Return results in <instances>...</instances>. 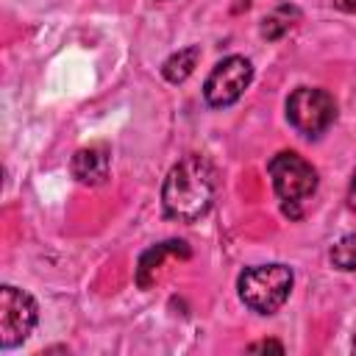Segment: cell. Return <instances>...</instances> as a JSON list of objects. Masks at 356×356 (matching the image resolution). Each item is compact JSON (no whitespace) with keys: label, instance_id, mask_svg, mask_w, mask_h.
I'll return each instance as SVG.
<instances>
[{"label":"cell","instance_id":"obj_2","mask_svg":"<svg viewBox=\"0 0 356 356\" xmlns=\"http://www.w3.org/2000/svg\"><path fill=\"white\" fill-rule=\"evenodd\" d=\"M292 270L286 264H256L242 270L236 289H239V300L259 312V314H273L278 312L289 292H292Z\"/></svg>","mask_w":356,"mask_h":356},{"label":"cell","instance_id":"obj_7","mask_svg":"<svg viewBox=\"0 0 356 356\" xmlns=\"http://www.w3.org/2000/svg\"><path fill=\"white\" fill-rule=\"evenodd\" d=\"M108 167H111V153L106 145H89L75 150L72 156V178L83 186H100L108 178Z\"/></svg>","mask_w":356,"mask_h":356},{"label":"cell","instance_id":"obj_10","mask_svg":"<svg viewBox=\"0 0 356 356\" xmlns=\"http://www.w3.org/2000/svg\"><path fill=\"white\" fill-rule=\"evenodd\" d=\"M298 17H300V11L295 6H278L273 14H267L261 19V36L270 39V42L281 39L292 28V19H298Z\"/></svg>","mask_w":356,"mask_h":356},{"label":"cell","instance_id":"obj_8","mask_svg":"<svg viewBox=\"0 0 356 356\" xmlns=\"http://www.w3.org/2000/svg\"><path fill=\"white\" fill-rule=\"evenodd\" d=\"M167 253H178L181 259H189V248H186V242H181V239H170V242L153 245L150 250H145V253L139 256V267H136V284H139L142 289H147V286L153 284L156 270L161 267V261H164V256H167Z\"/></svg>","mask_w":356,"mask_h":356},{"label":"cell","instance_id":"obj_3","mask_svg":"<svg viewBox=\"0 0 356 356\" xmlns=\"http://www.w3.org/2000/svg\"><path fill=\"white\" fill-rule=\"evenodd\" d=\"M337 117V103L325 89L314 86H298L286 97V120L289 125L303 136H320L328 131V125Z\"/></svg>","mask_w":356,"mask_h":356},{"label":"cell","instance_id":"obj_4","mask_svg":"<svg viewBox=\"0 0 356 356\" xmlns=\"http://www.w3.org/2000/svg\"><path fill=\"white\" fill-rule=\"evenodd\" d=\"M267 172L273 178V189L281 203H303L317 189V170L298 153L281 150L270 159Z\"/></svg>","mask_w":356,"mask_h":356},{"label":"cell","instance_id":"obj_9","mask_svg":"<svg viewBox=\"0 0 356 356\" xmlns=\"http://www.w3.org/2000/svg\"><path fill=\"white\" fill-rule=\"evenodd\" d=\"M197 61H200V47H197V44H189V47L172 53V56L161 64V75H164L170 83H184V81L195 72Z\"/></svg>","mask_w":356,"mask_h":356},{"label":"cell","instance_id":"obj_14","mask_svg":"<svg viewBox=\"0 0 356 356\" xmlns=\"http://www.w3.org/2000/svg\"><path fill=\"white\" fill-rule=\"evenodd\" d=\"M348 203H350V209L356 211V172H353V181H350V189H348Z\"/></svg>","mask_w":356,"mask_h":356},{"label":"cell","instance_id":"obj_12","mask_svg":"<svg viewBox=\"0 0 356 356\" xmlns=\"http://www.w3.org/2000/svg\"><path fill=\"white\" fill-rule=\"evenodd\" d=\"M248 353H284V345L278 339H264V342L248 345Z\"/></svg>","mask_w":356,"mask_h":356},{"label":"cell","instance_id":"obj_13","mask_svg":"<svg viewBox=\"0 0 356 356\" xmlns=\"http://www.w3.org/2000/svg\"><path fill=\"white\" fill-rule=\"evenodd\" d=\"M334 6L345 14H356V0H334Z\"/></svg>","mask_w":356,"mask_h":356},{"label":"cell","instance_id":"obj_11","mask_svg":"<svg viewBox=\"0 0 356 356\" xmlns=\"http://www.w3.org/2000/svg\"><path fill=\"white\" fill-rule=\"evenodd\" d=\"M331 264H334L337 270H345V273H353V270H356V234L342 236V239L331 248Z\"/></svg>","mask_w":356,"mask_h":356},{"label":"cell","instance_id":"obj_1","mask_svg":"<svg viewBox=\"0 0 356 356\" xmlns=\"http://www.w3.org/2000/svg\"><path fill=\"white\" fill-rule=\"evenodd\" d=\"M217 189H220L217 167L206 156L189 153L178 164H172V170L164 178L161 186L164 214L178 222H195L214 206Z\"/></svg>","mask_w":356,"mask_h":356},{"label":"cell","instance_id":"obj_5","mask_svg":"<svg viewBox=\"0 0 356 356\" xmlns=\"http://www.w3.org/2000/svg\"><path fill=\"white\" fill-rule=\"evenodd\" d=\"M36 317H39L36 300L25 289L6 284L0 289V348L11 350L19 342H25L36 325Z\"/></svg>","mask_w":356,"mask_h":356},{"label":"cell","instance_id":"obj_6","mask_svg":"<svg viewBox=\"0 0 356 356\" xmlns=\"http://www.w3.org/2000/svg\"><path fill=\"white\" fill-rule=\"evenodd\" d=\"M253 78V64L245 56H228L214 64L203 83V97L211 108H225L242 97Z\"/></svg>","mask_w":356,"mask_h":356}]
</instances>
